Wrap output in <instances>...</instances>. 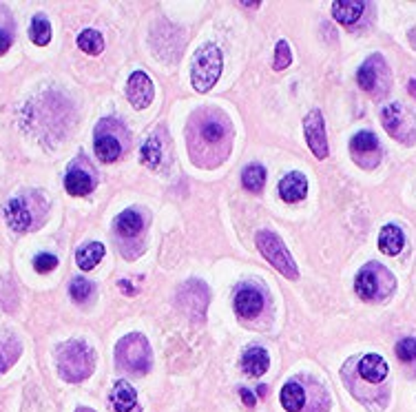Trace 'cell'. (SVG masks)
Returning <instances> with one entry per match:
<instances>
[{
	"instance_id": "603a6c76",
	"label": "cell",
	"mask_w": 416,
	"mask_h": 412,
	"mask_svg": "<svg viewBox=\"0 0 416 412\" xmlns=\"http://www.w3.org/2000/svg\"><path fill=\"white\" fill-rule=\"evenodd\" d=\"M241 184H244L246 191L259 193L264 188V184H266V168L259 166V164L246 166V171H244V175H241Z\"/></svg>"
},
{
	"instance_id": "3957f363",
	"label": "cell",
	"mask_w": 416,
	"mask_h": 412,
	"mask_svg": "<svg viewBox=\"0 0 416 412\" xmlns=\"http://www.w3.org/2000/svg\"><path fill=\"white\" fill-rule=\"evenodd\" d=\"M115 359L124 371L146 375L151 371V346H148L144 335H126L115 348Z\"/></svg>"
},
{
	"instance_id": "277c9868",
	"label": "cell",
	"mask_w": 416,
	"mask_h": 412,
	"mask_svg": "<svg viewBox=\"0 0 416 412\" xmlns=\"http://www.w3.org/2000/svg\"><path fill=\"white\" fill-rule=\"evenodd\" d=\"M255 242H257V248H259L261 255L266 257V262L273 264V268L279 271L284 277H288V279L299 277V271H297V264H295L293 255L288 253V248L284 246V242L277 237L275 233H270V230H259L257 237H255Z\"/></svg>"
},
{
	"instance_id": "9c48e42d",
	"label": "cell",
	"mask_w": 416,
	"mask_h": 412,
	"mask_svg": "<svg viewBox=\"0 0 416 412\" xmlns=\"http://www.w3.org/2000/svg\"><path fill=\"white\" fill-rule=\"evenodd\" d=\"M308 193V179L304 173H288L279 182V197L288 204L301 202Z\"/></svg>"
},
{
	"instance_id": "d590c367",
	"label": "cell",
	"mask_w": 416,
	"mask_h": 412,
	"mask_svg": "<svg viewBox=\"0 0 416 412\" xmlns=\"http://www.w3.org/2000/svg\"><path fill=\"white\" fill-rule=\"evenodd\" d=\"M408 91L412 93V98L416 100V80H410V84H408Z\"/></svg>"
},
{
	"instance_id": "44dd1931",
	"label": "cell",
	"mask_w": 416,
	"mask_h": 412,
	"mask_svg": "<svg viewBox=\"0 0 416 412\" xmlns=\"http://www.w3.org/2000/svg\"><path fill=\"white\" fill-rule=\"evenodd\" d=\"M304 404H306V390L295 382L286 384L281 390V406L288 412H301Z\"/></svg>"
},
{
	"instance_id": "e0dca14e",
	"label": "cell",
	"mask_w": 416,
	"mask_h": 412,
	"mask_svg": "<svg viewBox=\"0 0 416 412\" xmlns=\"http://www.w3.org/2000/svg\"><path fill=\"white\" fill-rule=\"evenodd\" d=\"M65 186L71 195L82 197L93 191V177L87 171H82V168H71L65 177Z\"/></svg>"
},
{
	"instance_id": "ac0fdd59",
	"label": "cell",
	"mask_w": 416,
	"mask_h": 412,
	"mask_svg": "<svg viewBox=\"0 0 416 412\" xmlns=\"http://www.w3.org/2000/svg\"><path fill=\"white\" fill-rule=\"evenodd\" d=\"M379 69H386V67H383V60L379 56H372L368 62H364L361 69H359V73H357L359 87L366 89V91H375L377 80H379Z\"/></svg>"
},
{
	"instance_id": "e575fe53",
	"label": "cell",
	"mask_w": 416,
	"mask_h": 412,
	"mask_svg": "<svg viewBox=\"0 0 416 412\" xmlns=\"http://www.w3.org/2000/svg\"><path fill=\"white\" fill-rule=\"evenodd\" d=\"M9 364H12V362H9V359H5V346H0V375L7 371Z\"/></svg>"
},
{
	"instance_id": "5b68a950",
	"label": "cell",
	"mask_w": 416,
	"mask_h": 412,
	"mask_svg": "<svg viewBox=\"0 0 416 412\" xmlns=\"http://www.w3.org/2000/svg\"><path fill=\"white\" fill-rule=\"evenodd\" d=\"M304 131H306L308 146H310L315 157L326 160L328 157V137H326V122H324L321 111L315 109V111L308 113V118L304 122Z\"/></svg>"
},
{
	"instance_id": "8992f818",
	"label": "cell",
	"mask_w": 416,
	"mask_h": 412,
	"mask_svg": "<svg viewBox=\"0 0 416 412\" xmlns=\"http://www.w3.org/2000/svg\"><path fill=\"white\" fill-rule=\"evenodd\" d=\"M126 96H129L135 109H146L155 96V87L151 78H148L144 71H133L129 76V82H126Z\"/></svg>"
},
{
	"instance_id": "836d02e7",
	"label": "cell",
	"mask_w": 416,
	"mask_h": 412,
	"mask_svg": "<svg viewBox=\"0 0 416 412\" xmlns=\"http://www.w3.org/2000/svg\"><path fill=\"white\" fill-rule=\"evenodd\" d=\"M239 397H241V401H244V404H246L248 408H255V395L250 393L248 388H241V390H239Z\"/></svg>"
},
{
	"instance_id": "ba28073f",
	"label": "cell",
	"mask_w": 416,
	"mask_h": 412,
	"mask_svg": "<svg viewBox=\"0 0 416 412\" xmlns=\"http://www.w3.org/2000/svg\"><path fill=\"white\" fill-rule=\"evenodd\" d=\"M264 308V297L257 288L246 286V288H239L237 295H235V311L241 317H257Z\"/></svg>"
},
{
	"instance_id": "ffe728a7",
	"label": "cell",
	"mask_w": 416,
	"mask_h": 412,
	"mask_svg": "<svg viewBox=\"0 0 416 412\" xmlns=\"http://www.w3.org/2000/svg\"><path fill=\"white\" fill-rule=\"evenodd\" d=\"M120 153H122V146H120V142L115 140L113 135H95V155L100 157L102 162H115L117 157H120Z\"/></svg>"
},
{
	"instance_id": "ab89813d",
	"label": "cell",
	"mask_w": 416,
	"mask_h": 412,
	"mask_svg": "<svg viewBox=\"0 0 416 412\" xmlns=\"http://www.w3.org/2000/svg\"><path fill=\"white\" fill-rule=\"evenodd\" d=\"M76 412H95V410H91V408H78Z\"/></svg>"
},
{
	"instance_id": "5bb4252c",
	"label": "cell",
	"mask_w": 416,
	"mask_h": 412,
	"mask_svg": "<svg viewBox=\"0 0 416 412\" xmlns=\"http://www.w3.org/2000/svg\"><path fill=\"white\" fill-rule=\"evenodd\" d=\"M381 120H383V126H386V131L392 135V137H399L403 140V124H405V109L401 107L399 102H390L386 107L381 109Z\"/></svg>"
},
{
	"instance_id": "d4e9b609",
	"label": "cell",
	"mask_w": 416,
	"mask_h": 412,
	"mask_svg": "<svg viewBox=\"0 0 416 412\" xmlns=\"http://www.w3.org/2000/svg\"><path fill=\"white\" fill-rule=\"evenodd\" d=\"M29 36H31V40H34L38 47H45L47 42L51 40V25H49V20L42 16V14H38L34 20H31Z\"/></svg>"
},
{
	"instance_id": "484cf974",
	"label": "cell",
	"mask_w": 416,
	"mask_h": 412,
	"mask_svg": "<svg viewBox=\"0 0 416 412\" xmlns=\"http://www.w3.org/2000/svg\"><path fill=\"white\" fill-rule=\"evenodd\" d=\"M350 149L352 153H370V151H377L379 149V140L375 133L370 131H359L355 137L350 140Z\"/></svg>"
},
{
	"instance_id": "7c38bea8",
	"label": "cell",
	"mask_w": 416,
	"mask_h": 412,
	"mask_svg": "<svg viewBox=\"0 0 416 412\" xmlns=\"http://www.w3.org/2000/svg\"><path fill=\"white\" fill-rule=\"evenodd\" d=\"M359 375L370 384H381L388 377V364L379 355H366L359 362Z\"/></svg>"
},
{
	"instance_id": "1f68e13d",
	"label": "cell",
	"mask_w": 416,
	"mask_h": 412,
	"mask_svg": "<svg viewBox=\"0 0 416 412\" xmlns=\"http://www.w3.org/2000/svg\"><path fill=\"white\" fill-rule=\"evenodd\" d=\"M56 266H58V259H56V255H49V253H40V255L34 259V268L38 273H49Z\"/></svg>"
},
{
	"instance_id": "7402d4cb",
	"label": "cell",
	"mask_w": 416,
	"mask_h": 412,
	"mask_svg": "<svg viewBox=\"0 0 416 412\" xmlns=\"http://www.w3.org/2000/svg\"><path fill=\"white\" fill-rule=\"evenodd\" d=\"M115 228L124 237H135L142 230V217L135 210H124L115 217Z\"/></svg>"
},
{
	"instance_id": "83f0119b",
	"label": "cell",
	"mask_w": 416,
	"mask_h": 412,
	"mask_svg": "<svg viewBox=\"0 0 416 412\" xmlns=\"http://www.w3.org/2000/svg\"><path fill=\"white\" fill-rule=\"evenodd\" d=\"M290 62H293L290 47H288L286 40H279V42H277V47H275V62H273V65H275L277 71H284V69L290 67Z\"/></svg>"
},
{
	"instance_id": "9a60e30c",
	"label": "cell",
	"mask_w": 416,
	"mask_h": 412,
	"mask_svg": "<svg viewBox=\"0 0 416 412\" xmlns=\"http://www.w3.org/2000/svg\"><path fill=\"white\" fill-rule=\"evenodd\" d=\"M364 0H339V3L333 5V16L341 25H355L359 16L364 14Z\"/></svg>"
},
{
	"instance_id": "74e56055",
	"label": "cell",
	"mask_w": 416,
	"mask_h": 412,
	"mask_svg": "<svg viewBox=\"0 0 416 412\" xmlns=\"http://www.w3.org/2000/svg\"><path fill=\"white\" fill-rule=\"evenodd\" d=\"M241 7H248V9H257L259 3H241Z\"/></svg>"
},
{
	"instance_id": "d6a6232c",
	"label": "cell",
	"mask_w": 416,
	"mask_h": 412,
	"mask_svg": "<svg viewBox=\"0 0 416 412\" xmlns=\"http://www.w3.org/2000/svg\"><path fill=\"white\" fill-rule=\"evenodd\" d=\"M12 47V27H0V56Z\"/></svg>"
},
{
	"instance_id": "4316f807",
	"label": "cell",
	"mask_w": 416,
	"mask_h": 412,
	"mask_svg": "<svg viewBox=\"0 0 416 412\" xmlns=\"http://www.w3.org/2000/svg\"><path fill=\"white\" fill-rule=\"evenodd\" d=\"M159 160H162V144H159L157 137H148L142 146V162L148 168L159 166Z\"/></svg>"
},
{
	"instance_id": "6da1fadb",
	"label": "cell",
	"mask_w": 416,
	"mask_h": 412,
	"mask_svg": "<svg viewBox=\"0 0 416 412\" xmlns=\"http://www.w3.org/2000/svg\"><path fill=\"white\" fill-rule=\"evenodd\" d=\"M95 366V355L84 342H67L58 351V371L65 382L78 384L87 379Z\"/></svg>"
},
{
	"instance_id": "f1b7e54d",
	"label": "cell",
	"mask_w": 416,
	"mask_h": 412,
	"mask_svg": "<svg viewBox=\"0 0 416 412\" xmlns=\"http://www.w3.org/2000/svg\"><path fill=\"white\" fill-rule=\"evenodd\" d=\"M71 297L76 300V302H84V300H89L91 295H93V284L89 282V279H82V277H76L71 282Z\"/></svg>"
},
{
	"instance_id": "d6986e66",
	"label": "cell",
	"mask_w": 416,
	"mask_h": 412,
	"mask_svg": "<svg viewBox=\"0 0 416 412\" xmlns=\"http://www.w3.org/2000/svg\"><path fill=\"white\" fill-rule=\"evenodd\" d=\"M104 257V246L100 242H91V244H84L76 251V262L82 271H91L95 268Z\"/></svg>"
},
{
	"instance_id": "cb8c5ba5",
	"label": "cell",
	"mask_w": 416,
	"mask_h": 412,
	"mask_svg": "<svg viewBox=\"0 0 416 412\" xmlns=\"http://www.w3.org/2000/svg\"><path fill=\"white\" fill-rule=\"evenodd\" d=\"M78 47L82 51H87L89 56H98V54H102V49H104V38H102L100 31L84 29L82 34L78 36Z\"/></svg>"
},
{
	"instance_id": "7a4b0ae2",
	"label": "cell",
	"mask_w": 416,
	"mask_h": 412,
	"mask_svg": "<svg viewBox=\"0 0 416 412\" xmlns=\"http://www.w3.org/2000/svg\"><path fill=\"white\" fill-rule=\"evenodd\" d=\"M221 51L215 45H204L199 51H195L193 62H190V82L195 91L206 93L215 87V82L221 76Z\"/></svg>"
},
{
	"instance_id": "4fadbf2b",
	"label": "cell",
	"mask_w": 416,
	"mask_h": 412,
	"mask_svg": "<svg viewBox=\"0 0 416 412\" xmlns=\"http://www.w3.org/2000/svg\"><path fill=\"white\" fill-rule=\"evenodd\" d=\"M111 406L115 412H133L137 408V395L129 382H117L111 390Z\"/></svg>"
},
{
	"instance_id": "30bf717a",
	"label": "cell",
	"mask_w": 416,
	"mask_h": 412,
	"mask_svg": "<svg viewBox=\"0 0 416 412\" xmlns=\"http://www.w3.org/2000/svg\"><path fill=\"white\" fill-rule=\"evenodd\" d=\"M268 366H270V357L259 346L248 348L241 357V368L246 371L248 377H261L266 371H268Z\"/></svg>"
},
{
	"instance_id": "8fae6325",
	"label": "cell",
	"mask_w": 416,
	"mask_h": 412,
	"mask_svg": "<svg viewBox=\"0 0 416 412\" xmlns=\"http://www.w3.org/2000/svg\"><path fill=\"white\" fill-rule=\"evenodd\" d=\"M5 217H7V224L14 230H18V233H25V230H29V226H31V213L20 197L9 199L5 206Z\"/></svg>"
},
{
	"instance_id": "2e32d148",
	"label": "cell",
	"mask_w": 416,
	"mask_h": 412,
	"mask_svg": "<svg viewBox=\"0 0 416 412\" xmlns=\"http://www.w3.org/2000/svg\"><path fill=\"white\" fill-rule=\"evenodd\" d=\"M403 244H405V237H403V230L394 224H388L381 228V235H379V248L381 253H386V255H399L403 251Z\"/></svg>"
},
{
	"instance_id": "52a82bcc",
	"label": "cell",
	"mask_w": 416,
	"mask_h": 412,
	"mask_svg": "<svg viewBox=\"0 0 416 412\" xmlns=\"http://www.w3.org/2000/svg\"><path fill=\"white\" fill-rule=\"evenodd\" d=\"M383 271L375 264H368L359 271L357 279H355V288H357V295L361 300L366 302H377L381 295H383V288H381V275Z\"/></svg>"
},
{
	"instance_id": "f546056e",
	"label": "cell",
	"mask_w": 416,
	"mask_h": 412,
	"mask_svg": "<svg viewBox=\"0 0 416 412\" xmlns=\"http://www.w3.org/2000/svg\"><path fill=\"white\" fill-rule=\"evenodd\" d=\"M224 133H226L224 124L215 122V120H210V122H206L204 126H201V137H204L206 142H219L224 137Z\"/></svg>"
},
{
	"instance_id": "f35d334b",
	"label": "cell",
	"mask_w": 416,
	"mask_h": 412,
	"mask_svg": "<svg viewBox=\"0 0 416 412\" xmlns=\"http://www.w3.org/2000/svg\"><path fill=\"white\" fill-rule=\"evenodd\" d=\"M410 40H412V45H414V49H416V29L410 31Z\"/></svg>"
},
{
	"instance_id": "4dcf8cb0",
	"label": "cell",
	"mask_w": 416,
	"mask_h": 412,
	"mask_svg": "<svg viewBox=\"0 0 416 412\" xmlns=\"http://www.w3.org/2000/svg\"><path fill=\"white\" fill-rule=\"evenodd\" d=\"M397 357L401 359V362H414L416 359V340H412V337L401 340L397 344Z\"/></svg>"
},
{
	"instance_id": "8d00e7d4",
	"label": "cell",
	"mask_w": 416,
	"mask_h": 412,
	"mask_svg": "<svg viewBox=\"0 0 416 412\" xmlns=\"http://www.w3.org/2000/svg\"><path fill=\"white\" fill-rule=\"evenodd\" d=\"M266 393H268V386H259V388H257V395H259V397H266Z\"/></svg>"
}]
</instances>
